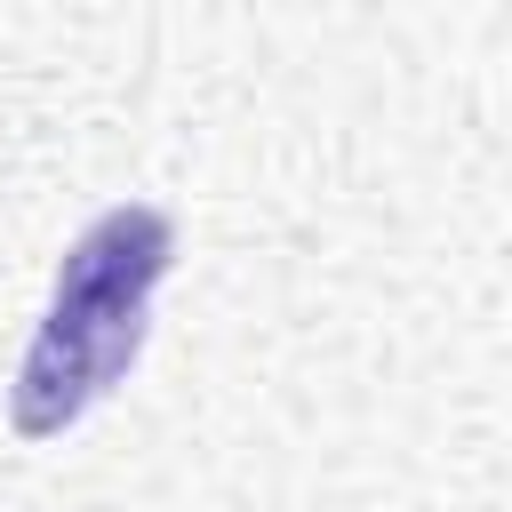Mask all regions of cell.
I'll list each match as a JSON object with an SVG mask.
<instances>
[{"mask_svg": "<svg viewBox=\"0 0 512 512\" xmlns=\"http://www.w3.org/2000/svg\"><path fill=\"white\" fill-rule=\"evenodd\" d=\"M168 264H176V216L160 200H120L64 248L48 312H40V328L16 360V384H8L16 440H64L136 368Z\"/></svg>", "mask_w": 512, "mask_h": 512, "instance_id": "6da1fadb", "label": "cell"}]
</instances>
